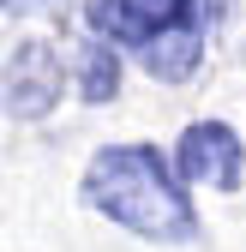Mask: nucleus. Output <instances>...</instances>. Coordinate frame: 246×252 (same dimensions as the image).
Here are the masks:
<instances>
[{"mask_svg":"<svg viewBox=\"0 0 246 252\" xmlns=\"http://www.w3.org/2000/svg\"><path fill=\"white\" fill-rule=\"evenodd\" d=\"M72 78H78V96L84 102H108L120 90V48L102 36H84L72 54Z\"/></svg>","mask_w":246,"mask_h":252,"instance_id":"423d86ee","label":"nucleus"},{"mask_svg":"<svg viewBox=\"0 0 246 252\" xmlns=\"http://www.w3.org/2000/svg\"><path fill=\"white\" fill-rule=\"evenodd\" d=\"M186 24H204V0H90V36L114 48H150Z\"/></svg>","mask_w":246,"mask_h":252,"instance_id":"f03ea898","label":"nucleus"},{"mask_svg":"<svg viewBox=\"0 0 246 252\" xmlns=\"http://www.w3.org/2000/svg\"><path fill=\"white\" fill-rule=\"evenodd\" d=\"M84 204L108 216L114 228L156 246H192L198 240V210L186 198L180 168L156 144H102L84 168Z\"/></svg>","mask_w":246,"mask_h":252,"instance_id":"f257e3e1","label":"nucleus"},{"mask_svg":"<svg viewBox=\"0 0 246 252\" xmlns=\"http://www.w3.org/2000/svg\"><path fill=\"white\" fill-rule=\"evenodd\" d=\"M198 54H204V24H186V30H168L162 42L138 48L144 72H150V78H162V84H180V78H192V72H198Z\"/></svg>","mask_w":246,"mask_h":252,"instance_id":"39448f33","label":"nucleus"},{"mask_svg":"<svg viewBox=\"0 0 246 252\" xmlns=\"http://www.w3.org/2000/svg\"><path fill=\"white\" fill-rule=\"evenodd\" d=\"M60 90H66V66H60V54L48 42L12 48V60H6V108H12V120H42L60 102Z\"/></svg>","mask_w":246,"mask_h":252,"instance_id":"20e7f679","label":"nucleus"},{"mask_svg":"<svg viewBox=\"0 0 246 252\" xmlns=\"http://www.w3.org/2000/svg\"><path fill=\"white\" fill-rule=\"evenodd\" d=\"M6 6H12V12H18V6H24V0H6Z\"/></svg>","mask_w":246,"mask_h":252,"instance_id":"6e6552de","label":"nucleus"},{"mask_svg":"<svg viewBox=\"0 0 246 252\" xmlns=\"http://www.w3.org/2000/svg\"><path fill=\"white\" fill-rule=\"evenodd\" d=\"M228 6H234V0H204V30H210V24H222Z\"/></svg>","mask_w":246,"mask_h":252,"instance_id":"0eeeda50","label":"nucleus"},{"mask_svg":"<svg viewBox=\"0 0 246 252\" xmlns=\"http://www.w3.org/2000/svg\"><path fill=\"white\" fill-rule=\"evenodd\" d=\"M174 168L186 186H216V192H234L246 174V144L228 120H192L174 144Z\"/></svg>","mask_w":246,"mask_h":252,"instance_id":"7ed1b4c3","label":"nucleus"}]
</instances>
